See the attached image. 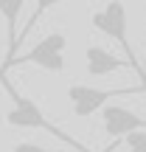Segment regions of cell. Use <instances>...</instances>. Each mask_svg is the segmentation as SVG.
Wrapping results in <instances>:
<instances>
[{
  "mask_svg": "<svg viewBox=\"0 0 146 152\" xmlns=\"http://www.w3.org/2000/svg\"><path fill=\"white\" fill-rule=\"evenodd\" d=\"M0 82H3L6 93H9V99H11V110L6 113V124H9V127H17V130H42V132H48V135L59 138L62 144H68L70 149H84L73 135H68L65 130H59L56 124H51L48 115L39 110V104H37V102H31L28 96L17 93L14 87L6 82V71H0Z\"/></svg>",
  "mask_w": 146,
  "mask_h": 152,
  "instance_id": "6da1fadb",
  "label": "cell"
},
{
  "mask_svg": "<svg viewBox=\"0 0 146 152\" xmlns=\"http://www.w3.org/2000/svg\"><path fill=\"white\" fill-rule=\"evenodd\" d=\"M93 28H96V31H101V34H107L110 39H115V42L121 45V51L126 54V62L132 65V71L141 76V82H143V87H146L143 65L135 59V54H132V42H129V34H126V28H129L126 6L121 3V0H110V3H104V9L93 14Z\"/></svg>",
  "mask_w": 146,
  "mask_h": 152,
  "instance_id": "7a4b0ae2",
  "label": "cell"
},
{
  "mask_svg": "<svg viewBox=\"0 0 146 152\" xmlns=\"http://www.w3.org/2000/svg\"><path fill=\"white\" fill-rule=\"evenodd\" d=\"M138 93H146V87H115V90H101V87H90V85H70L68 87V99H70L73 115L79 118H90L93 113L107 107L110 99L118 96H138Z\"/></svg>",
  "mask_w": 146,
  "mask_h": 152,
  "instance_id": "3957f363",
  "label": "cell"
},
{
  "mask_svg": "<svg viewBox=\"0 0 146 152\" xmlns=\"http://www.w3.org/2000/svg\"><path fill=\"white\" fill-rule=\"evenodd\" d=\"M65 48H68V37L62 31H51L48 37H42L28 54L14 56L11 65L31 62V65H39V68H45V71H51V73H62L65 71Z\"/></svg>",
  "mask_w": 146,
  "mask_h": 152,
  "instance_id": "277c9868",
  "label": "cell"
},
{
  "mask_svg": "<svg viewBox=\"0 0 146 152\" xmlns=\"http://www.w3.org/2000/svg\"><path fill=\"white\" fill-rule=\"evenodd\" d=\"M101 124H104V132H107L113 141H124L129 132L135 130H146V118L132 110L121 107V104H107L101 110Z\"/></svg>",
  "mask_w": 146,
  "mask_h": 152,
  "instance_id": "5b68a950",
  "label": "cell"
},
{
  "mask_svg": "<svg viewBox=\"0 0 146 152\" xmlns=\"http://www.w3.org/2000/svg\"><path fill=\"white\" fill-rule=\"evenodd\" d=\"M84 65H87V73H90V76H107L113 71H124V68L132 71V65L126 59H118L115 54H110V51L101 48V45H87Z\"/></svg>",
  "mask_w": 146,
  "mask_h": 152,
  "instance_id": "8992f818",
  "label": "cell"
},
{
  "mask_svg": "<svg viewBox=\"0 0 146 152\" xmlns=\"http://www.w3.org/2000/svg\"><path fill=\"white\" fill-rule=\"evenodd\" d=\"M23 6H25V0H0V17L6 20V37H9V54H6V62L0 71H6L11 65V59L17 56V34H20L17 20L23 14Z\"/></svg>",
  "mask_w": 146,
  "mask_h": 152,
  "instance_id": "52a82bcc",
  "label": "cell"
},
{
  "mask_svg": "<svg viewBox=\"0 0 146 152\" xmlns=\"http://www.w3.org/2000/svg\"><path fill=\"white\" fill-rule=\"evenodd\" d=\"M59 3H62V0H37V3H34V11H31V17H28V20H25V26L20 28V37H17V48H20V45H23V39H25L28 34L34 31V26L39 23V17H42L45 11H51L54 6H59Z\"/></svg>",
  "mask_w": 146,
  "mask_h": 152,
  "instance_id": "ba28073f",
  "label": "cell"
},
{
  "mask_svg": "<svg viewBox=\"0 0 146 152\" xmlns=\"http://www.w3.org/2000/svg\"><path fill=\"white\" fill-rule=\"evenodd\" d=\"M126 152H146V130H135L124 138Z\"/></svg>",
  "mask_w": 146,
  "mask_h": 152,
  "instance_id": "9c48e42d",
  "label": "cell"
},
{
  "mask_svg": "<svg viewBox=\"0 0 146 152\" xmlns=\"http://www.w3.org/2000/svg\"><path fill=\"white\" fill-rule=\"evenodd\" d=\"M11 152H90V149H48V147H42V144L23 141V144H14Z\"/></svg>",
  "mask_w": 146,
  "mask_h": 152,
  "instance_id": "30bf717a",
  "label": "cell"
},
{
  "mask_svg": "<svg viewBox=\"0 0 146 152\" xmlns=\"http://www.w3.org/2000/svg\"><path fill=\"white\" fill-rule=\"evenodd\" d=\"M143 17H146V9H143ZM143 76H146V51H143Z\"/></svg>",
  "mask_w": 146,
  "mask_h": 152,
  "instance_id": "8fae6325",
  "label": "cell"
}]
</instances>
